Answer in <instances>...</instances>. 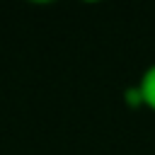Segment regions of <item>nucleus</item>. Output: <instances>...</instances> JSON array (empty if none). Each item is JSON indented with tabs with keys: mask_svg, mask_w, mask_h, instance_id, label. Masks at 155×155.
<instances>
[{
	"mask_svg": "<svg viewBox=\"0 0 155 155\" xmlns=\"http://www.w3.org/2000/svg\"><path fill=\"white\" fill-rule=\"evenodd\" d=\"M138 90H140V97H143V107L155 111V63H150L140 78H138Z\"/></svg>",
	"mask_w": 155,
	"mask_h": 155,
	"instance_id": "obj_1",
	"label": "nucleus"
},
{
	"mask_svg": "<svg viewBox=\"0 0 155 155\" xmlns=\"http://www.w3.org/2000/svg\"><path fill=\"white\" fill-rule=\"evenodd\" d=\"M124 104L131 107V109H143V97H140L138 85H131V87L124 90Z\"/></svg>",
	"mask_w": 155,
	"mask_h": 155,
	"instance_id": "obj_2",
	"label": "nucleus"
}]
</instances>
